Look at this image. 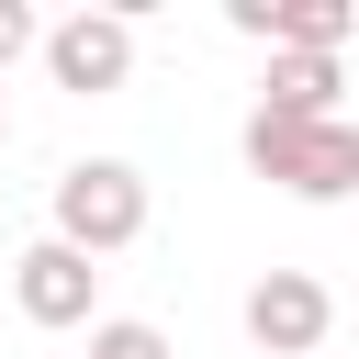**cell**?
Listing matches in <instances>:
<instances>
[{
  "mask_svg": "<svg viewBox=\"0 0 359 359\" xmlns=\"http://www.w3.org/2000/svg\"><path fill=\"white\" fill-rule=\"evenodd\" d=\"M90 292H101V258H79L67 236H34L11 258V303L22 325H90Z\"/></svg>",
  "mask_w": 359,
  "mask_h": 359,
  "instance_id": "obj_5",
  "label": "cell"
},
{
  "mask_svg": "<svg viewBox=\"0 0 359 359\" xmlns=\"http://www.w3.org/2000/svg\"><path fill=\"white\" fill-rule=\"evenodd\" d=\"M247 168L292 202H348L359 191V123H292V112H247Z\"/></svg>",
  "mask_w": 359,
  "mask_h": 359,
  "instance_id": "obj_1",
  "label": "cell"
},
{
  "mask_svg": "<svg viewBox=\"0 0 359 359\" xmlns=\"http://www.w3.org/2000/svg\"><path fill=\"white\" fill-rule=\"evenodd\" d=\"M90 359H180V348H168L146 314H101V325H90Z\"/></svg>",
  "mask_w": 359,
  "mask_h": 359,
  "instance_id": "obj_8",
  "label": "cell"
},
{
  "mask_svg": "<svg viewBox=\"0 0 359 359\" xmlns=\"http://www.w3.org/2000/svg\"><path fill=\"white\" fill-rule=\"evenodd\" d=\"M258 112L337 123V56H269V101H258Z\"/></svg>",
  "mask_w": 359,
  "mask_h": 359,
  "instance_id": "obj_7",
  "label": "cell"
},
{
  "mask_svg": "<svg viewBox=\"0 0 359 359\" xmlns=\"http://www.w3.org/2000/svg\"><path fill=\"white\" fill-rule=\"evenodd\" d=\"M0 135H11V101H0Z\"/></svg>",
  "mask_w": 359,
  "mask_h": 359,
  "instance_id": "obj_10",
  "label": "cell"
},
{
  "mask_svg": "<svg viewBox=\"0 0 359 359\" xmlns=\"http://www.w3.org/2000/svg\"><path fill=\"white\" fill-rule=\"evenodd\" d=\"M337 337V292L314 280V269H269L258 292H247V348L258 359H314Z\"/></svg>",
  "mask_w": 359,
  "mask_h": 359,
  "instance_id": "obj_3",
  "label": "cell"
},
{
  "mask_svg": "<svg viewBox=\"0 0 359 359\" xmlns=\"http://www.w3.org/2000/svg\"><path fill=\"white\" fill-rule=\"evenodd\" d=\"M56 236H67L79 258H123V247L146 236V180H135L123 157H79V168H56Z\"/></svg>",
  "mask_w": 359,
  "mask_h": 359,
  "instance_id": "obj_2",
  "label": "cell"
},
{
  "mask_svg": "<svg viewBox=\"0 0 359 359\" xmlns=\"http://www.w3.org/2000/svg\"><path fill=\"white\" fill-rule=\"evenodd\" d=\"M224 22H236L247 45H269V56H337V45L359 34L348 0H224Z\"/></svg>",
  "mask_w": 359,
  "mask_h": 359,
  "instance_id": "obj_6",
  "label": "cell"
},
{
  "mask_svg": "<svg viewBox=\"0 0 359 359\" xmlns=\"http://www.w3.org/2000/svg\"><path fill=\"white\" fill-rule=\"evenodd\" d=\"M45 79L79 90V101L123 90V79H135V22H123V11H67V22L45 34Z\"/></svg>",
  "mask_w": 359,
  "mask_h": 359,
  "instance_id": "obj_4",
  "label": "cell"
},
{
  "mask_svg": "<svg viewBox=\"0 0 359 359\" xmlns=\"http://www.w3.org/2000/svg\"><path fill=\"white\" fill-rule=\"evenodd\" d=\"M34 45H45V22H34L22 0H0V67H11V56H34Z\"/></svg>",
  "mask_w": 359,
  "mask_h": 359,
  "instance_id": "obj_9",
  "label": "cell"
}]
</instances>
